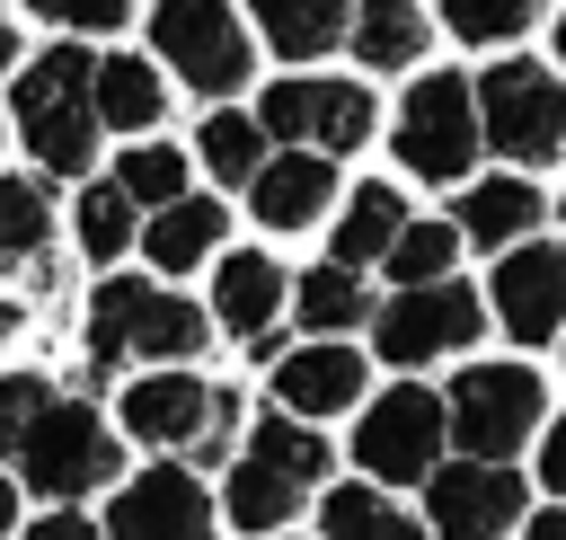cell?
Here are the masks:
<instances>
[{"instance_id":"obj_3","label":"cell","mask_w":566,"mask_h":540,"mask_svg":"<svg viewBox=\"0 0 566 540\" xmlns=\"http://www.w3.org/2000/svg\"><path fill=\"white\" fill-rule=\"evenodd\" d=\"M150 44H159V62H168L186 89H203V97H221V89L248 80V27H239L230 0H159Z\"/></svg>"},{"instance_id":"obj_39","label":"cell","mask_w":566,"mask_h":540,"mask_svg":"<svg viewBox=\"0 0 566 540\" xmlns=\"http://www.w3.org/2000/svg\"><path fill=\"white\" fill-rule=\"evenodd\" d=\"M9 513H18V496H9V487H0V522H9Z\"/></svg>"},{"instance_id":"obj_31","label":"cell","mask_w":566,"mask_h":540,"mask_svg":"<svg viewBox=\"0 0 566 540\" xmlns=\"http://www.w3.org/2000/svg\"><path fill=\"white\" fill-rule=\"evenodd\" d=\"M539 9H548V0H442L451 35H469V44H504V35H522Z\"/></svg>"},{"instance_id":"obj_1","label":"cell","mask_w":566,"mask_h":540,"mask_svg":"<svg viewBox=\"0 0 566 540\" xmlns=\"http://www.w3.org/2000/svg\"><path fill=\"white\" fill-rule=\"evenodd\" d=\"M18 124H27V150L53 168V177H71L80 159H88V142H97V62L80 53V44H53V53H35L27 62V80H18Z\"/></svg>"},{"instance_id":"obj_13","label":"cell","mask_w":566,"mask_h":540,"mask_svg":"<svg viewBox=\"0 0 566 540\" xmlns=\"http://www.w3.org/2000/svg\"><path fill=\"white\" fill-rule=\"evenodd\" d=\"M424 505H433V522H442V531H460V540H478V531H504V522L522 513V478H513L504 460H486V451H469L460 469H433V487H424Z\"/></svg>"},{"instance_id":"obj_30","label":"cell","mask_w":566,"mask_h":540,"mask_svg":"<svg viewBox=\"0 0 566 540\" xmlns=\"http://www.w3.org/2000/svg\"><path fill=\"white\" fill-rule=\"evenodd\" d=\"M451 248H460V221H407L389 239V274L398 283H433V274H451Z\"/></svg>"},{"instance_id":"obj_4","label":"cell","mask_w":566,"mask_h":540,"mask_svg":"<svg viewBox=\"0 0 566 540\" xmlns=\"http://www.w3.org/2000/svg\"><path fill=\"white\" fill-rule=\"evenodd\" d=\"M469 89L478 80H451V71H424V89H407V106H398V159L416 177H460L478 159V115L486 106H469Z\"/></svg>"},{"instance_id":"obj_11","label":"cell","mask_w":566,"mask_h":540,"mask_svg":"<svg viewBox=\"0 0 566 540\" xmlns=\"http://www.w3.org/2000/svg\"><path fill=\"white\" fill-rule=\"evenodd\" d=\"M124 425H133L142 443H195V451H212L203 434L230 425V398H221L212 381H195V372H150V381L124 390Z\"/></svg>"},{"instance_id":"obj_37","label":"cell","mask_w":566,"mask_h":540,"mask_svg":"<svg viewBox=\"0 0 566 540\" xmlns=\"http://www.w3.org/2000/svg\"><path fill=\"white\" fill-rule=\"evenodd\" d=\"M531 540H566V513H539V522H531Z\"/></svg>"},{"instance_id":"obj_34","label":"cell","mask_w":566,"mask_h":540,"mask_svg":"<svg viewBox=\"0 0 566 540\" xmlns=\"http://www.w3.org/2000/svg\"><path fill=\"white\" fill-rule=\"evenodd\" d=\"M53 398H44V381L35 372H18V381H0V451H27V434H35V416H44Z\"/></svg>"},{"instance_id":"obj_33","label":"cell","mask_w":566,"mask_h":540,"mask_svg":"<svg viewBox=\"0 0 566 540\" xmlns=\"http://www.w3.org/2000/svg\"><path fill=\"white\" fill-rule=\"evenodd\" d=\"M256 451H265V460H283V469H292V478H310V487L327 478V443H318L310 425H283V416H265V425H256Z\"/></svg>"},{"instance_id":"obj_18","label":"cell","mask_w":566,"mask_h":540,"mask_svg":"<svg viewBox=\"0 0 566 540\" xmlns=\"http://www.w3.org/2000/svg\"><path fill=\"white\" fill-rule=\"evenodd\" d=\"M301 496H310V478H292V469L265 460V451H248V460L230 469V522H239V531H274V522H292Z\"/></svg>"},{"instance_id":"obj_24","label":"cell","mask_w":566,"mask_h":540,"mask_svg":"<svg viewBox=\"0 0 566 540\" xmlns=\"http://www.w3.org/2000/svg\"><path fill=\"white\" fill-rule=\"evenodd\" d=\"M398 230H407L398 186H354V204H345V221H336V257H345V266L389 257V239H398Z\"/></svg>"},{"instance_id":"obj_35","label":"cell","mask_w":566,"mask_h":540,"mask_svg":"<svg viewBox=\"0 0 566 540\" xmlns=\"http://www.w3.org/2000/svg\"><path fill=\"white\" fill-rule=\"evenodd\" d=\"M133 0H35V18H62V27H115Z\"/></svg>"},{"instance_id":"obj_17","label":"cell","mask_w":566,"mask_h":540,"mask_svg":"<svg viewBox=\"0 0 566 540\" xmlns=\"http://www.w3.org/2000/svg\"><path fill=\"white\" fill-rule=\"evenodd\" d=\"M274 310H283V274H274V257H221V274H212V319L239 328V336H265Z\"/></svg>"},{"instance_id":"obj_32","label":"cell","mask_w":566,"mask_h":540,"mask_svg":"<svg viewBox=\"0 0 566 540\" xmlns=\"http://www.w3.org/2000/svg\"><path fill=\"white\" fill-rule=\"evenodd\" d=\"M124 186H133V204H177V195H186V150L142 142V150L124 159Z\"/></svg>"},{"instance_id":"obj_16","label":"cell","mask_w":566,"mask_h":540,"mask_svg":"<svg viewBox=\"0 0 566 540\" xmlns=\"http://www.w3.org/2000/svg\"><path fill=\"white\" fill-rule=\"evenodd\" d=\"M354 390H363V363H354L345 345L283 354V372H274V398H283L292 416H336V407H354Z\"/></svg>"},{"instance_id":"obj_23","label":"cell","mask_w":566,"mask_h":540,"mask_svg":"<svg viewBox=\"0 0 566 540\" xmlns=\"http://www.w3.org/2000/svg\"><path fill=\"white\" fill-rule=\"evenodd\" d=\"M159 106H168V89L150 80V62H142V53H115V62H97V115H106V124L142 133V124H159Z\"/></svg>"},{"instance_id":"obj_5","label":"cell","mask_w":566,"mask_h":540,"mask_svg":"<svg viewBox=\"0 0 566 540\" xmlns=\"http://www.w3.org/2000/svg\"><path fill=\"white\" fill-rule=\"evenodd\" d=\"M531 425H539V372H522V363L460 372V390H451V443H469L486 460H513L531 443Z\"/></svg>"},{"instance_id":"obj_21","label":"cell","mask_w":566,"mask_h":540,"mask_svg":"<svg viewBox=\"0 0 566 540\" xmlns=\"http://www.w3.org/2000/svg\"><path fill=\"white\" fill-rule=\"evenodd\" d=\"M212 230H221V204L177 195V204H159V221L142 230V248H150V266L186 274V266H203V257H212Z\"/></svg>"},{"instance_id":"obj_15","label":"cell","mask_w":566,"mask_h":540,"mask_svg":"<svg viewBox=\"0 0 566 540\" xmlns=\"http://www.w3.org/2000/svg\"><path fill=\"white\" fill-rule=\"evenodd\" d=\"M327 186H336V177H327V150H318V142H310V150H283V159H265V168L248 177L265 230H301V221H318Z\"/></svg>"},{"instance_id":"obj_41","label":"cell","mask_w":566,"mask_h":540,"mask_svg":"<svg viewBox=\"0 0 566 540\" xmlns=\"http://www.w3.org/2000/svg\"><path fill=\"white\" fill-rule=\"evenodd\" d=\"M557 53H566V18H557Z\"/></svg>"},{"instance_id":"obj_26","label":"cell","mask_w":566,"mask_h":540,"mask_svg":"<svg viewBox=\"0 0 566 540\" xmlns=\"http://www.w3.org/2000/svg\"><path fill=\"white\" fill-rule=\"evenodd\" d=\"M318 522H327L336 540H416V522H407L389 496H371V487H336V496L318 505Z\"/></svg>"},{"instance_id":"obj_12","label":"cell","mask_w":566,"mask_h":540,"mask_svg":"<svg viewBox=\"0 0 566 540\" xmlns=\"http://www.w3.org/2000/svg\"><path fill=\"white\" fill-rule=\"evenodd\" d=\"M495 310L522 345L557 336L566 328V239H539V248H513L495 266Z\"/></svg>"},{"instance_id":"obj_27","label":"cell","mask_w":566,"mask_h":540,"mask_svg":"<svg viewBox=\"0 0 566 540\" xmlns=\"http://www.w3.org/2000/svg\"><path fill=\"white\" fill-rule=\"evenodd\" d=\"M195 150L212 159V177H221V186H239V177H256V168H265V124H248V115H221V106H212Z\"/></svg>"},{"instance_id":"obj_36","label":"cell","mask_w":566,"mask_h":540,"mask_svg":"<svg viewBox=\"0 0 566 540\" xmlns=\"http://www.w3.org/2000/svg\"><path fill=\"white\" fill-rule=\"evenodd\" d=\"M539 469H548V487L566 496V416H557V434H548V451H539Z\"/></svg>"},{"instance_id":"obj_9","label":"cell","mask_w":566,"mask_h":540,"mask_svg":"<svg viewBox=\"0 0 566 540\" xmlns=\"http://www.w3.org/2000/svg\"><path fill=\"white\" fill-rule=\"evenodd\" d=\"M18 460H27V478H35L44 496H62V505L115 478V443H106V425H97L88 407H44Z\"/></svg>"},{"instance_id":"obj_6","label":"cell","mask_w":566,"mask_h":540,"mask_svg":"<svg viewBox=\"0 0 566 540\" xmlns=\"http://www.w3.org/2000/svg\"><path fill=\"white\" fill-rule=\"evenodd\" d=\"M478 106H486V133L504 159H548L566 150V89L539 71V62H495L478 80Z\"/></svg>"},{"instance_id":"obj_40","label":"cell","mask_w":566,"mask_h":540,"mask_svg":"<svg viewBox=\"0 0 566 540\" xmlns=\"http://www.w3.org/2000/svg\"><path fill=\"white\" fill-rule=\"evenodd\" d=\"M9 328H18V310H9V301H0V336H9Z\"/></svg>"},{"instance_id":"obj_38","label":"cell","mask_w":566,"mask_h":540,"mask_svg":"<svg viewBox=\"0 0 566 540\" xmlns=\"http://www.w3.org/2000/svg\"><path fill=\"white\" fill-rule=\"evenodd\" d=\"M9 62H18V35H9V27H0V71H9Z\"/></svg>"},{"instance_id":"obj_22","label":"cell","mask_w":566,"mask_h":540,"mask_svg":"<svg viewBox=\"0 0 566 540\" xmlns=\"http://www.w3.org/2000/svg\"><path fill=\"white\" fill-rule=\"evenodd\" d=\"M354 53H363L371 71L416 62V53H424V9H416V0H363V9H354Z\"/></svg>"},{"instance_id":"obj_29","label":"cell","mask_w":566,"mask_h":540,"mask_svg":"<svg viewBox=\"0 0 566 540\" xmlns=\"http://www.w3.org/2000/svg\"><path fill=\"white\" fill-rule=\"evenodd\" d=\"M133 230H142V221H133V186H124V177L80 195V248H88V257H124Z\"/></svg>"},{"instance_id":"obj_7","label":"cell","mask_w":566,"mask_h":540,"mask_svg":"<svg viewBox=\"0 0 566 540\" xmlns=\"http://www.w3.org/2000/svg\"><path fill=\"white\" fill-rule=\"evenodd\" d=\"M478 292H460L451 274H433V283H407L389 310H380V354L389 363H433V354H460L469 336H478Z\"/></svg>"},{"instance_id":"obj_8","label":"cell","mask_w":566,"mask_h":540,"mask_svg":"<svg viewBox=\"0 0 566 540\" xmlns=\"http://www.w3.org/2000/svg\"><path fill=\"white\" fill-rule=\"evenodd\" d=\"M442 434H451V407H433L424 390H389V398L363 407V425H354V460H363L371 478H424L433 451H442Z\"/></svg>"},{"instance_id":"obj_2","label":"cell","mask_w":566,"mask_h":540,"mask_svg":"<svg viewBox=\"0 0 566 540\" xmlns=\"http://www.w3.org/2000/svg\"><path fill=\"white\" fill-rule=\"evenodd\" d=\"M203 345V310L177 301V292H142V283H97L88 301V354L97 363H124V354H195Z\"/></svg>"},{"instance_id":"obj_19","label":"cell","mask_w":566,"mask_h":540,"mask_svg":"<svg viewBox=\"0 0 566 540\" xmlns=\"http://www.w3.org/2000/svg\"><path fill=\"white\" fill-rule=\"evenodd\" d=\"M531 221H539V186H522V177H486V186L460 195V230H469L478 248H504V239H522Z\"/></svg>"},{"instance_id":"obj_10","label":"cell","mask_w":566,"mask_h":540,"mask_svg":"<svg viewBox=\"0 0 566 540\" xmlns=\"http://www.w3.org/2000/svg\"><path fill=\"white\" fill-rule=\"evenodd\" d=\"M265 133L318 142V150H363L371 89H354V80H283V89H265Z\"/></svg>"},{"instance_id":"obj_28","label":"cell","mask_w":566,"mask_h":540,"mask_svg":"<svg viewBox=\"0 0 566 540\" xmlns=\"http://www.w3.org/2000/svg\"><path fill=\"white\" fill-rule=\"evenodd\" d=\"M44 230H53V204H44V186H27V177H0V257H9V266L44 257Z\"/></svg>"},{"instance_id":"obj_20","label":"cell","mask_w":566,"mask_h":540,"mask_svg":"<svg viewBox=\"0 0 566 540\" xmlns=\"http://www.w3.org/2000/svg\"><path fill=\"white\" fill-rule=\"evenodd\" d=\"M248 9H256L265 44L292 53V62H310V53H327L345 35V0H248Z\"/></svg>"},{"instance_id":"obj_14","label":"cell","mask_w":566,"mask_h":540,"mask_svg":"<svg viewBox=\"0 0 566 540\" xmlns=\"http://www.w3.org/2000/svg\"><path fill=\"white\" fill-rule=\"evenodd\" d=\"M115 531H124V540H203V531H212V496H203L186 469H142V478L115 496Z\"/></svg>"},{"instance_id":"obj_25","label":"cell","mask_w":566,"mask_h":540,"mask_svg":"<svg viewBox=\"0 0 566 540\" xmlns=\"http://www.w3.org/2000/svg\"><path fill=\"white\" fill-rule=\"evenodd\" d=\"M292 310H301V328H318V336L354 328V319H363V283H354V266L336 257V266L301 274V283H292Z\"/></svg>"}]
</instances>
